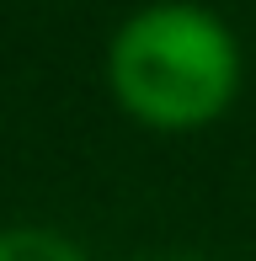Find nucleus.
<instances>
[{"instance_id":"obj_1","label":"nucleus","mask_w":256,"mask_h":261,"mask_svg":"<svg viewBox=\"0 0 256 261\" xmlns=\"http://www.w3.org/2000/svg\"><path fill=\"white\" fill-rule=\"evenodd\" d=\"M107 91L139 128L197 134L240 96V43L197 0L139 6L107 43Z\"/></svg>"},{"instance_id":"obj_2","label":"nucleus","mask_w":256,"mask_h":261,"mask_svg":"<svg viewBox=\"0 0 256 261\" xmlns=\"http://www.w3.org/2000/svg\"><path fill=\"white\" fill-rule=\"evenodd\" d=\"M0 261H86L64 229H43V224H6L0 229Z\"/></svg>"},{"instance_id":"obj_3","label":"nucleus","mask_w":256,"mask_h":261,"mask_svg":"<svg viewBox=\"0 0 256 261\" xmlns=\"http://www.w3.org/2000/svg\"><path fill=\"white\" fill-rule=\"evenodd\" d=\"M155 261H208V256H155Z\"/></svg>"}]
</instances>
